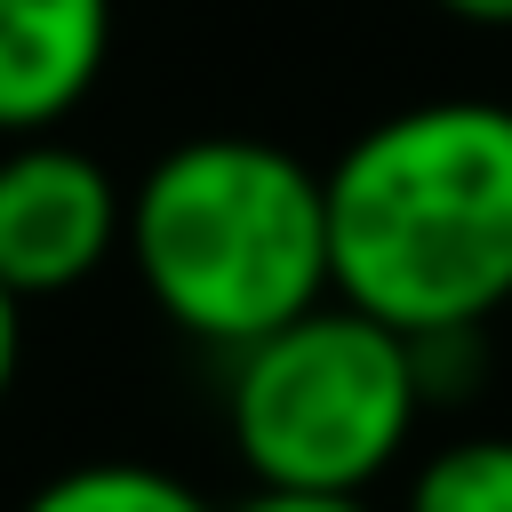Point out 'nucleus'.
Returning a JSON list of instances; mask_svg holds the SVG:
<instances>
[{
    "mask_svg": "<svg viewBox=\"0 0 512 512\" xmlns=\"http://www.w3.org/2000/svg\"><path fill=\"white\" fill-rule=\"evenodd\" d=\"M320 192L336 304L408 344L512 312V104H400L320 168Z\"/></svg>",
    "mask_w": 512,
    "mask_h": 512,
    "instance_id": "f257e3e1",
    "label": "nucleus"
},
{
    "mask_svg": "<svg viewBox=\"0 0 512 512\" xmlns=\"http://www.w3.org/2000/svg\"><path fill=\"white\" fill-rule=\"evenodd\" d=\"M120 256L176 336L240 352L280 320L328 304L320 168L240 128L184 136L128 184Z\"/></svg>",
    "mask_w": 512,
    "mask_h": 512,
    "instance_id": "f03ea898",
    "label": "nucleus"
},
{
    "mask_svg": "<svg viewBox=\"0 0 512 512\" xmlns=\"http://www.w3.org/2000/svg\"><path fill=\"white\" fill-rule=\"evenodd\" d=\"M416 344L352 304H312L224 352V432L256 488H376L416 440Z\"/></svg>",
    "mask_w": 512,
    "mask_h": 512,
    "instance_id": "7ed1b4c3",
    "label": "nucleus"
},
{
    "mask_svg": "<svg viewBox=\"0 0 512 512\" xmlns=\"http://www.w3.org/2000/svg\"><path fill=\"white\" fill-rule=\"evenodd\" d=\"M128 184L72 136H8L0 152V288L16 304L72 296L120 256Z\"/></svg>",
    "mask_w": 512,
    "mask_h": 512,
    "instance_id": "20e7f679",
    "label": "nucleus"
},
{
    "mask_svg": "<svg viewBox=\"0 0 512 512\" xmlns=\"http://www.w3.org/2000/svg\"><path fill=\"white\" fill-rule=\"evenodd\" d=\"M112 64V0H0V136H56Z\"/></svg>",
    "mask_w": 512,
    "mask_h": 512,
    "instance_id": "39448f33",
    "label": "nucleus"
},
{
    "mask_svg": "<svg viewBox=\"0 0 512 512\" xmlns=\"http://www.w3.org/2000/svg\"><path fill=\"white\" fill-rule=\"evenodd\" d=\"M16 512H224L208 504L184 472L168 464H144V456H88V464H64L48 472Z\"/></svg>",
    "mask_w": 512,
    "mask_h": 512,
    "instance_id": "423d86ee",
    "label": "nucleus"
},
{
    "mask_svg": "<svg viewBox=\"0 0 512 512\" xmlns=\"http://www.w3.org/2000/svg\"><path fill=\"white\" fill-rule=\"evenodd\" d=\"M400 512H512V432H464L432 448Z\"/></svg>",
    "mask_w": 512,
    "mask_h": 512,
    "instance_id": "0eeeda50",
    "label": "nucleus"
},
{
    "mask_svg": "<svg viewBox=\"0 0 512 512\" xmlns=\"http://www.w3.org/2000/svg\"><path fill=\"white\" fill-rule=\"evenodd\" d=\"M232 512H376L360 488H248Z\"/></svg>",
    "mask_w": 512,
    "mask_h": 512,
    "instance_id": "6e6552de",
    "label": "nucleus"
},
{
    "mask_svg": "<svg viewBox=\"0 0 512 512\" xmlns=\"http://www.w3.org/2000/svg\"><path fill=\"white\" fill-rule=\"evenodd\" d=\"M16 368H24V304L0 288V408H8V392H16Z\"/></svg>",
    "mask_w": 512,
    "mask_h": 512,
    "instance_id": "1a4fd4ad",
    "label": "nucleus"
},
{
    "mask_svg": "<svg viewBox=\"0 0 512 512\" xmlns=\"http://www.w3.org/2000/svg\"><path fill=\"white\" fill-rule=\"evenodd\" d=\"M432 8L472 24V32H512V0H432Z\"/></svg>",
    "mask_w": 512,
    "mask_h": 512,
    "instance_id": "9d476101",
    "label": "nucleus"
}]
</instances>
